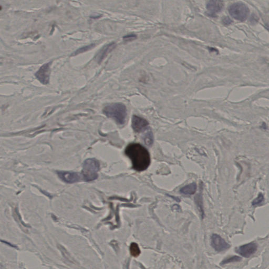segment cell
Segmentation results:
<instances>
[{
  "instance_id": "obj_1",
  "label": "cell",
  "mask_w": 269,
  "mask_h": 269,
  "mask_svg": "<svg viewBox=\"0 0 269 269\" xmlns=\"http://www.w3.org/2000/svg\"><path fill=\"white\" fill-rule=\"evenodd\" d=\"M126 155L131 160L133 168L137 172L146 170L151 164V156L147 149L138 143H132L127 146Z\"/></svg>"
},
{
  "instance_id": "obj_2",
  "label": "cell",
  "mask_w": 269,
  "mask_h": 269,
  "mask_svg": "<svg viewBox=\"0 0 269 269\" xmlns=\"http://www.w3.org/2000/svg\"><path fill=\"white\" fill-rule=\"evenodd\" d=\"M104 114L113 119L119 125L125 124L127 117V108L122 103H113L105 106L103 111Z\"/></svg>"
},
{
  "instance_id": "obj_3",
  "label": "cell",
  "mask_w": 269,
  "mask_h": 269,
  "mask_svg": "<svg viewBox=\"0 0 269 269\" xmlns=\"http://www.w3.org/2000/svg\"><path fill=\"white\" fill-rule=\"evenodd\" d=\"M99 169V163L94 158L87 159L84 162L82 175L84 180L91 181L98 178V172Z\"/></svg>"
},
{
  "instance_id": "obj_4",
  "label": "cell",
  "mask_w": 269,
  "mask_h": 269,
  "mask_svg": "<svg viewBox=\"0 0 269 269\" xmlns=\"http://www.w3.org/2000/svg\"><path fill=\"white\" fill-rule=\"evenodd\" d=\"M228 11L231 16L240 21H245L248 17L250 12L248 7L240 2L232 4L229 7Z\"/></svg>"
},
{
  "instance_id": "obj_5",
  "label": "cell",
  "mask_w": 269,
  "mask_h": 269,
  "mask_svg": "<svg viewBox=\"0 0 269 269\" xmlns=\"http://www.w3.org/2000/svg\"><path fill=\"white\" fill-rule=\"evenodd\" d=\"M51 63L48 62L43 65L35 74L37 80L43 85H47L50 82Z\"/></svg>"
},
{
  "instance_id": "obj_6",
  "label": "cell",
  "mask_w": 269,
  "mask_h": 269,
  "mask_svg": "<svg viewBox=\"0 0 269 269\" xmlns=\"http://www.w3.org/2000/svg\"><path fill=\"white\" fill-rule=\"evenodd\" d=\"M212 247L218 252L224 251L230 247V245L218 234H213L211 237Z\"/></svg>"
},
{
  "instance_id": "obj_7",
  "label": "cell",
  "mask_w": 269,
  "mask_h": 269,
  "mask_svg": "<svg viewBox=\"0 0 269 269\" xmlns=\"http://www.w3.org/2000/svg\"><path fill=\"white\" fill-rule=\"evenodd\" d=\"M258 245L255 242H250L241 245L236 249V252L241 256L245 258H249L253 255L257 250Z\"/></svg>"
},
{
  "instance_id": "obj_8",
  "label": "cell",
  "mask_w": 269,
  "mask_h": 269,
  "mask_svg": "<svg viewBox=\"0 0 269 269\" xmlns=\"http://www.w3.org/2000/svg\"><path fill=\"white\" fill-rule=\"evenodd\" d=\"M149 123L145 119L138 116L134 115L132 117L131 126L136 133H141L147 128Z\"/></svg>"
},
{
  "instance_id": "obj_9",
  "label": "cell",
  "mask_w": 269,
  "mask_h": 269,
  "mask_svg": "<svg viewBox=\"0 0 269 269\" xmlns=\"http://www.w3.org/2000/svg\"><path fill=\"white\" fill-rule=\"evenodd\" d=\"M57 173L59 178L65 183L73 184L79 181L80 179L79 174L75 172L59 171Z\"/></svg>"
},
{
  "instance_id": "obj_10",
  "label": "cell",
  "mask_w": 269,
  "mask_h": 269,
  "mask_svg": "<svg viewBox=\"0 0 269 269\" xmlns=\"http://www.w3.org/2000/svg\"><path fill=\"white\" fill-rule=\"evenodd\" d=\"M206 8L210 15L215 16L216 13L222 10L223 2L221 1H209L207 3Z\"/></svg>"
},
{
  "instance_id": "obj_11",
  "label": "cell",
  "mask_w": 269,
  "mask_h": 269,
  "mask_svg": "<svg viewBox=\"0 0 269 269\" xmlns=\"http://www.w3.org/2000/svg\"><path fill=\"white\" fill-rule=\"evenodd\" d=\"M116 46V44L115 43L112 42L103 47L95 56L97 62L98 63L102 62L105 59V58L107 56V55L115 48Z\"/></svg>"
},
{
  "instance_id": "obj_12",
  "label": "cell",
  "mask_w": 269,
  "mask_h": 269,
  "mask_svg": "<svg viewBox=\"0 0 269 269\" xmlns=\"http://www.w3.org/2000/svg\"><path fill=\"white\" fill-rule=\"evenodd\" d=\"M197 190V184L195 183L188 184L181 188L180 192L184 195H192L195 193Z\"/></svg>"
},
{
  "instance_id": "obj_13",
  "label": "cell",
  "mask_w": 269,
  "mask_h": 269,
  "mask_svg": "<svg viewBox=\"0 0 269 269\" xmlns=\"http://www.w3.org/2000/svg\"><path fill=\"white\" fill-rule=\"evenodd\" d=\"M130 252L131 255L134 257H137L140 253V250L137 244L136 243H131L130 246Z\"/></svg>"
},
{
  "instance_id": "obj_14",
  "label": "cell",
  "mask_w": 269,
  "mask_h": 269,
  "mask_svg": "<svg viewBox=\"0 0 269 269\" xmlns=\"http://www.w3.org/2000/svg\"><path fill=\"white\" fill-rule=\"evenodd\" d=\"M241 260V258L238 256H230L229 258H226L223 260L222 262L221 263V265L228 264L229 263L235 262H239Z\"/></svg>"
},
{
  "instance_id": "obj_15",
  "label": "cell",
  "mask_w": 269,
  "mask_h": 269,
  "mask_svg": "<svg viewBox=\"0 0 269 269\" xmlns=\"http://www.w3.org/2000/svg\"><path fill=\"white\" fill-rule=\"evenodd\" d=\"M95 46V44H91L87 45V46L82 47L81 48H79V50H77L72 55H76L79 54H80V53L88 51L89 50H91V48H94Z\"/></svg>"
},
{
  "instance_id": "obj_16",
  "label": "cell",
  "mask_w": 269,
  "mask_h": 269,
  "mask_svg": "<svg viewBox=\"0 0 269 269\" xmlns=\"http://www.w3.org/2000/svg\"><path fill=\"white\" fill-rule=\"evenodd\" d=\"M145 143L148 146L151 145L153 143V135L151 131L148 132L145 137Z\"/></svg>"
},
{
  "instance_id": "obj_17",
  "label": "cell",
  "mask_w": 269,
  "mask_h": 269,
  "mask_svg": "<svg viewBox=\"0 0 269 269\" xmlns=\"http://www.w3.org/2000/svg\"><path fill=\"white\" fill-rule=\"evenodd\" d=\"M264 200V197L263 195L262 194L260 193L259 194L258 197L256 199H255V200H253V202H252V206H257L260 205L262 203V202Z\"/></svg>"
},
{
  "instance_id": "obj_18",
  "label": "cell",
  "mask_w": 269,
  "mask_h": 269,
  "mask_svg": "<svg viewBox=\"0 0 269 269\" xmlns=\"http://www.w3.org/2000/svg\"><path fill=\"white\" fill-rule=\"evenodd\" d=\"M136 35H135L134 34H128V35H127V36H124L123 37L124 40L126 41V42H130V41H132L134 40H136Z\"/></svg>"
},
{
  "instance_id": "obj_19",
  "label": "cell",
  "mask_w": 269,
  "mask_h": 269,
  "mask_svg": "<svg viewBox=\"0 0 269 269\" xmlns=\"http://www.w3.org/2000/svg\"><path fill=\"white\" fill-rule=\"evenodd\" d=\"M222 21L223 24L226 25H230L232 22V20L228 17H224V18H223Z\"/></svg>"
},
{
  "instance_id": "obj_20",
  "label": "cell",
  "mask_w": 269,
  "mask_h": 269,
  "mask_svg": "<svg viewBox=\"0 0 269 269\" xmlns=\"http://www.w3.org/2000/svg\"><path fill=\"white\" fill-rule=\"evenodd\" d=\"M266 27L269 30V24H266Z\"/></svg>"
}]
</instances>
